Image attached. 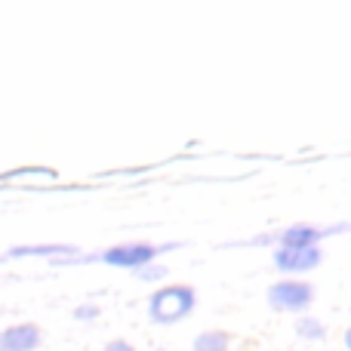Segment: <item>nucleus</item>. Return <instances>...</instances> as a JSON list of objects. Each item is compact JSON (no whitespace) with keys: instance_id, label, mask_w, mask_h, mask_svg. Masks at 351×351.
I'll return each mask as SVG.
<instances>
[{"instance_id":"9d476101","label":"nucleus","mask_w":351,"mask_h":351,"mask_svg":"<svg viewBox=\"0 0 351 351\" xmlns=\"http://www.w3.org/2000/svg\"><path fill=\"white\" fill-rule=\"evenodd\" d=\"M74 317H77V321H93V317H99V305H77Z\"/></svg>"},{"instance_id":"0eeeda50","label":"nucleus","mask_w":351,"mask_h":351,"mask_svg":"<svg viewBox=\"0 0 351 351\" xmlns=\"http://www.w3.org/2000/svg\"><path fill=\"white\" fill-rule=\"evenodd\" d=\"M228 333H222V330H206V333H200L197 339H194L191 351H228Z\"/></svg>"},{"instance_id":"7ed1b4c3","label":"nucleus","mask_w":351,"mask_h":351,"mask_svg":"<svg viewBox=\"0 0 351 351\" xmlns=\"http://www.w3.org/2000/svg\"><path fill=\"white\" fill-rule=\"evenodd\" d=\"M311 299H315V287L308 280L284 278L268 287V305L274 311H305L311 305Z\"/></svg>"},{"instance_id":"6e6552de","label":"nucleus","mask_w":351,"mask_h":351,"mask_svg":"<svg viewBox=\"0 0 351 351\" xmlns=\"http://www.w3.org/2000/svg\"><path fill=\"white\" fill-rule=\"evenodd\" d=\"M296 333L302 336V339H308V342H321L324 336H327V330H324V324L317 321V317H299Z\"/></svg>"},{"instance_id":"f8f14e48","label":"nucleus","mask_w":351,"mask_h":351,"mask_svg":"<svg viewBox=\"0 0 351 351\" xmlns=\"http://www.w3.org/2000/svg\"><path fill=\"white\" fill-rule=\"evenodd\" d=\"M346 348H348V351H351V327H348V330H346Z\"/></svg>"},{"instance_id":"20e7f679","label":"nucleus","mask_w":351,"mask_h":351,"mask_svg":"<svg viewBox=\"0 0 351 351\" xmlns=\"http://www.w3.org/2000/svg\"><path fill=\"white\" fill-rule=\"evenodd\" d=\"M321 259H324L321 247H299V250H293V247H274V256H271L274 268H278V271H287V274L311 271V268L321 265Z\"/></svg>"},{"instance_id":"f257e3e1","label":"nucleus","mask_w":351,"mask_h":351,"mask_svg":"<svg viewBox=\"0 0 351 351\" xmlns=\"http://www.w3.org/2000/svg\"><path fill=\"white\" fill-rule=\"evenodd\" d=\"M194 305H197V293H194V287L170 284V287H160V290L152 293V299H148V317H152L154 324L170 327V324H179L182 317L191 315Z\"/></svg>"},{"instance_id":"39448f33","label":"nucleus","mask_w":351,"mask_h":351,"mask_svg":"<svg viewBox=\"0 0 351 351\" xmlns=\"http://www.w3.org/2000/svg\"><path fill=\"white\" fill-rule=\"evenodd\" d=\"M333 231L339 228H317V225H290V228L278 231L274 237H262V243L265 241H278V247H317V243L324 241L327 234H333Z\"/></svg>"},{"instance_id":"1a4fd4ad","label":"nucleus","mask_w":351,"mask_h":351,"mask_svg":"<svg viewBox=\"0 0 351 351\" xmlns=\"http://www.w3.org/2000/svg\"><path fill=\"white\" fill-rule=\"evenodd\" d=\"M136 278L139 280H160V278H167L170 274V268L167 265H154V262H148V265H142V268H136Z\"/></svg>"},{"instance_id":"423d86ee","label":"nucleus","mask_w":351,"mask_h":351,"mask_svg":"<svg viewBox=\"0 0 351 351\" xmlns=\"http://www.w3.org/2000/svg\"><path fill=\"white\" fill-rule=\"evenodd\" d=\"M43 333L34 324H12L0 330V351H34L40 346Z\"/></svg>"},{"instance_id":"9b49d317","label":"nucleus","mask_w":351,"mask_h":351,"mask_svg":"<svg viewBox=\"0 0 351 351\" xmlns=\"http://www.w3.org/2000/svg\"><path fill=\"white\" fill-rule=\"evenodd\" d=\"M102 351H136V348L130 346V342H123V339H114V342H108Z\"/></svg>"},{"instance_id":"f03ea898","label":"nucleus","mask_w":351,"mask_h":351,"mask_svg":"<svg viewBox=\"0 0 351 351\" xmlns=\"http://www.w3.org/2000/svg\"><path fill=\"white\" fill-rule=\"evenodd\" d=\"M179 243H167V247H154V243H121V247H108L96 256H86V262H105V265H117V268H142L148 262H154L160 253L176 250Z\"/></svg>"}]
</instances>
